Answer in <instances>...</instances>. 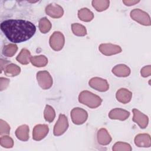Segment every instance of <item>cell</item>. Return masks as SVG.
<instances>
[{"mask_svg": "<svg viewBox=\"0 0 151 151\" xmlns=\"http://www.w3.org/2000/svg\"><path fill=\"white\" fill-rule=\"evenodd\" d=\"M97 138L98 143L103 146L109 145L112 140L111 137L108 131L104 128H101L98 130Z\"/></svg>", "mask_w": 151, "mask_h": 151, "instance_id": "obj_16", "label": "cell"}, {"mask_svg": "<svg viewBox=\"0 0 151 151\" xmlns=\"http://www.w3.org/2000/svg\"><path fill=\"white\" fill-rule=\"evenodd\" d=\"M1 29L12 42L19 43L30 39L36 31L32 22L23 19H7L1 24Z\"/></svg>", "mask_w": 151, "mask_h": 151, "instance_id": "obj_1", "label": "cell"}, {"mask_svg": "<svg viewBox=\"0 0 151 151\" xmlns=\"http://www.w3.org/2000/svg\"><path fill=\"white\" fill-rule=\"evenodd\" d=\"M18 50V47L15 44H9L4 47L2 54L4 55L11 57L15 54Z\"/></svg>", "mask_w": 151, "mask_h": 151, "instance_id": "obj_26", "label": "cell"}, {"mask_svg": "<svg viewBox=\"0 0 151 151\" xmlns=\"http://www.w3.org/2000/svg\"><path fill=\"white\" fill-rule=\"evenodd\" d=\"M4 73L8 77H15L18 76L21 72V68L17 65L9 63L4 68Z\"/></svg>", "mask_w": 151, "mask_h": 151, "instance_id": "obj_20", "label": "cell"}, {"mask_svg": "<svg viewBox=\"0 0 151 151\" xmlns=\"http://www.w3.org/2000/svg\"><path fill=\"white\" fill-rule=\"evenodd\" d=\"M89 86L97 91L104 92L109 90V84L105 79L100 77H93L88 82Z\"/></svg>", "mask_w": 151, "mask_h": 151, "instance_id": "obj_8", "label": "cell"}, {"mask_svg": "<svg viewBox=\"0 0 151 151\" xmlns=\"http://www.w3.org/2000/svg\"><path fill=\"white\" fill-rule=\"evenodd\" d=\"M135 145L140 147H149L151 146V139L149 134L146 133L139 134L134 137Z\"/></svg>", "mask_w": 151, "mask_h": 151, "instance_id": "obj_14", "label": "cell"}, {"mask_svg": "<svg viewBox=\"0 0 151 151\" xmlns=\"http://www.w3.org/2000/svg\"><path fill=\"white\" fill-rule=\"evenodd\" d=\"M44 117L45 120L51 123L52 122L55 117V112L54 109L50 105H46L44 111Z\"/></svg>", "mask_w": 151, "mask_h": 151, "instance_id": "obj_27", "label": "cell"}, {"mask_svg": "<svg viewBox=\"0 0 151 151\" xmlns=\"http://www.w3.org/2000/svg\"><path fill=\"white\" fill-rule=\"evenodd\" d=\"M37 80L39 86L44 90H47L52 86V78L47 71H40L37 73Z\"/></svg>", "mask_w": 151, "mask_h": 151, "instance_id": "obj_6", "label": "cell"}, {"mask_svg": "<svg viewBox=\"0 0 151 151\" xmlns=\"http://www.w3.org/2000/svg\"><path fill=\"white\" fill-rule=\"evenodd\" d=\"M10 132V126L5 121L1 119L0 120V134L6 135Z\"/></svg>", "mask_w": 151, "mask_h": 151, "instance_id": "obj_30", "label": "cell"}, {"mask_svg": "<svg viewBox=\"0 0 151 151\" xmlns=\"http://www.w3.org/2000/svg\"><path fill=\"white\" fill-rule=\"evenodd\" d=\"M130 15L132 19L141 25L149 26L151 24L150 18L149 14L140 9H133L131 11Z\"/></svg>", "mask_w": 151, "mask_h": 151, "instance_id": "obj_3", "label": "cell"}, {"mask_svg": "<svg viewBox=\"0 0 151 151\" xmlns=\"http://www.w3.org/2000/svg\"><path fill=\"white\" fill-rule=\"evenodd\" d=\"M78 17L84 22H90L93 19L94 14L88 8H83L78 10Z\"/></svg>", "mask_w": 151, "mask_h": 151, "instance_id": "obj_21", "label": "cell"}, {"mask_svg": "<svg viewBox=\"0 0 151 151\" xmlns=\"http://www.w3.org/2000/svg\"><path fill=\"white\" fill-rule=\"evenodd\" d=\"M78 101L91 109H96L100 106L102 99L94 93L84 90L81 91L78 96Z\"/></svg>", "mask_w": 151, "mask_h": 151, "instance_id": "obj_2", "label": "cell"}, {"mask_svg": "<svg viewBox=\"0 0 151 151\" xmlns=\"http://www.w3.org/2000/svg\"><path fill=\"white\" fill-rule=\"evenodd\" d=\"M30 61L35 67H45L47 64L48 59L45 55H40L31 57Z\"/></svg>", "mask_w": 151, "mask_h": 151, "instance_id": "obj_22", "label": "cell"}, {"mask_svg": "<svg viewBox=\"0 0 151 151\" xmlns=\"http://www.w3.org/2000/svg\"><path fill=\"white\" fill-rule=\"evenodd\" d=\"M45 12L51 18H59L63 15L64 10L60 5L52 3L46 6Z\"/></svg>", "mask_w": 151, "mask_h": 151, "instance_id": "obj_11", "label": "cell"}, {"mask_svg": "<svg viewBox=\"0 0 151 151\" xmlns=\"http://www.w3.org/2000/svg\"><path fill=\"white\" fill-rule=\"evenodd\" d=\"M139 1H136V0H124L123 1V3L126 5V6H132L134 5L137 3H139Z\"/></svg>", "mask_w": 151, "mask_h": 151, "instance_id": "obj_33", "label": "cell"}, {"mask_svg": "<svg viewBox=\"0 0 151 151\" xmlns=\"http://www.w3.org/2000/svg\"><path fill=\"white\" fill-rule=\"evenodd\" d=\"M71 29L75 35L78 37H83L87 34V29L86 27L78 23H74L71 25Z\"/></svg>", "mask_w": 151, "mask_h": 151, "instance_id": "obj_24", "label": "cell"}, {"mask_svg": "<svg viewBox=\"0 0 151 151\" xmlns=\"http://www.w3.org/2000/svg\"><path fill=\"white\" fill-rule=\"evenodd\" d=\"M112 150L113 151H131L132 148L129 143L122 142H118L113 145Z\"/></svg>", "mask_w": 151, "mask_h": 151, "instance_id": "obj_28", "label": "cell"}, {"mask_svg": "<svg viewBox=\"0 0 151 151\" xmlns=\"http://www.w3.org/2000/svg\"><path fill=\"white\" fill-rule=\"evenodd\" d=\"M130 116V113L121 108H115L111 110L109 113V117L110 119L119 120L122 121L126 120Z\"/></svg>", "mask_w": 151, "mask_h": 151, "instance_id": "obj_13", "label": "cell"}, {"mask_svg": "<svg viewBox=\"0 0 151 151\" xmlns=\"http://www.w3.org/2000/svg\"><path fill=\"white\" fill-rule=\"evenodd\" d=\"M10 62L9 61L7 60H4L3 59H1V72L3 70H4L5 67L8 64H9Z\"/></svg>", "mask_w": 151, "mask_h": 151, "instance_id": "obj_34", "label": "cell"}, {"mask_svg": "<svg viewBox=\"0 0 151 151\" xmlns=\"http://www.w3.org/2000/svg\"><path fill=\"white\" fill-rule=\"evenodd\" d=\"M68 127V122L67 117L63 114H60L58 119L54 127L53 133L55 136L63 134Z\"/></svg>", "mask_w": 151, "mask_h": 151, "instance_id": "obj_7", "label": "cell"}, {"mask_svg": "<svg viewBox=\"0 0 151 151\" xmlns=\"http://www.w3.org/2000/svg\"><path fill=\"white\" fill-rule=\"evenodd\" d=\"M9 83V80L6 78L1 77L0 78V90L1 91H3L4 90L6 89V87L8 86Z\"/></svg>", "mask_w": 151, "mask_h": 151, "instance_id": "obj_32", "label": "cell"}, {"mask_svg": "<svg viewBox=\"0 0 151 151\" xmlns=\"http://www.w3.org/2000/svg\"><path fill=\"white\" fill-rule=\"evenodd\" d=\"M141 76L143 77H147L151 74V66L150 65L143 67L140 71Z\"/></svg>", "mask_w": 151, "mask_h": 151, "instance_id": "obj_31", "label": "cell"}, {"mask_svg": "<svg viewBox=\"0 0 151 151\" xmlns=\"http://www.w3.org/2000/svg\"><path fill=\"white\" fill-rule=\"evenodd\" d=\"M49 127L47 124H37L32 131V139L39 141L43 139L48 133Z\"/></svg>", "mask_w": 151, "mask_h": 151, "instance_id": "obj_12", "label": "cell"}, {"mask_svg": "<svg viewBox=\"0 0 151 151\" xmlns=\"http://www.w3.org/2000/svg\"><path fill=\"white\" fill-rule=\"evenodd\" d=\"M91 3L93 8L97 11L102 12L109 8L110 1L108 0H94Z\"/></svg>", "mask_w": 151, "mask_h": 151, "instance_id": "obj_23", "label": "cell"}, {"mask_svg": "<svg viewBox=\"0 0 151 151\" xmlns=\"http://www.w3.org/2000/svg\"><path fill=\"white\" fill-rule=\"evenodd\" d=\"M31 56L29 51L26 48H23L17 57L16 60L21 64L27 65L31 62Z\"/></svg>", "mask_w": 151, "mask_h": 151, "instance_id": "obj_19", "label": "cell"}, {"mask_svg": "<svg viewBox=\"0 0 151 151\" xmlns=\"http://www.w3.org/2000/svg\"><path fill=\"white\" fill-rule=\"evenodd\" d=\"M133 113V121L138 124V126L141 129H145L149 123V118L147 116L143 114L139 110L136 109H133L132 110Z\"/></svg>", "mask_w": 151, "mask_h": 151, "instance_id": "obj_10", "label": "cell"}, {"mask_svg": "<svg viewBox=\"0 0 151 151\" xmlns=\"http://www.w3.org/2000/svg\"><path fill=\"white\" fill-rule=\"evenodd\" d=\"M71 118L74 124L80 125L86 122L88 118V113L82 108L76 107L71 111Z\"/></svg>", "mask_w": 151, "mask_h": 151, "instance_id": "obj_5", "label": "cell"}, {"mask_svg": "<svg viewBox=\"0 0 151 151\" xmlns=\"http://www.w3.org/2000/svg\"><path fill=\"white\" fill-rule=\"evenodd\" d=\"M0 145L5 148H11L14 146V141L9 136H1L0 138Z\"/></svg>", "mask_w": 151, "mask_h": 151, "instance_id": "obj_29", "label": "cell"}, {"mask_svg": "<svg viewBox=\"0 0 151 151\" xmlns=\"http://www.w3.org/2000/svg\"><path fill=\"white\" fill-rule=\"evenodd\" d=\"M99 50L101 54L106 56L117 54L122 51V48L119 45L110 43L100 44L99 47Z\"/></svg>", "mask_w": 151, "mask_h": 151, "instance_id": "obj_9", "label": "cell"}, {"mask_svg": "<svg viewBox=\"0 0 151 151\" xmlns=\"http://www.w3.org/2000/svg\"><path fill=\"white\" fill-rule=\"evenodd\" d=\"M38 27L40 31L42 34H46L50 31L52 25L50 21L46 17H44L40 19Z\"/></svg>", "mask_w": 151, "mask_h": 151, "instance_id": "obj_25", "label": "cell"}, {"mask_svg": "<svg viewBox=\"0 0 151 151\" xmlns=\"http://www.w3.org/2000/svg\"><path fill=\"white\" fill-rule=\"evenodd\" d=\"M112 73L117 77H126L130 75V69L125 64H118L115 65L112 69Z\"/></svg>", "mask_w": 151, "mask_h": 151, "instance_id": "obj_17", "label": "cell"}, {"mask_svg": "<svg viewBox=\"0 0 151 151\" xmlns=\"http://www.w3.org/2000/svg\"><path fill=\"white\" fill-rule=\"evenodd\" d=\"M132 97V93L128 89L122 88L118 90L116 94V97L117 101L126 104L130 101Z\"/></svg>", "mask_w": 151, "mask_h": 151, "instance_id": "obj_15", "label": "cell"}, {"mask_svg": "<svg viewBox=\"0 0 151 151\" xmlns=\"http://www.w3.org/2000/svg\"><path fill=\"white\" fill-rule=\"evenodd\" d=\"M29 127L27 124L19 126L15 130V136L18 139L21 141H27L29 139Z\"/></svg>", "mask_w": 151, "mask_h": 151, "instance_id": "obj_18", "label": "cell"}, {"mask_svg": "<svg viewBox=\"0 0 151 151\" xmlns=\"http://www.w3.org/2000/svg\"><path fill=\"white\" fill-rule=\"evenodd\" d=\"M51 48L54 51H60L65 44V38L64 35L60 31H55L51 35L49 40Z\"/></svg>", "mask_w": 151, "mask_h": 151, "instance_id": "obj_4", "label": "cell"}]
</instances>
